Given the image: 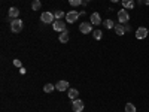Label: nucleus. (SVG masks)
<instances>
[{
	"label": "nucleus",
	"mask_w": 149,
	"mask_h": 112,
	"mask_svg": "<svg viewBox=\"0 0 149 112\" xmlns=\"http://www.w3.org/2000/svg\"><path fill=\"white\" fill-rule=\"evenodd\" d=\"M22 27H24V24H22V21L19 18H15V20L10 21V30H12V33H21Z\"/></svg>",
	"instance_id": "obj_1"
},
{
	"label": "nucleus",
	"mask_w": 149,
	"mask_h": 112,
	"mask_svg": "<svg viewBox=\"0 0 149 112\" xmlns=\"http://www.w3.org/2000/svg\"><path fill=\"white\" fill-rule=\"evenodd\" d=\"M118 21L121 24H127L130 21V15H128V12L127 9H119L118 10Z\"/></svg>",
	"instance_id": "obj_2"
},
{
	"label": "nucleus",
	"mask_w": 149,
	"mask_h": 112,
	"mask_svg": "<svg viewBox=\"0 0 149 112\" xmlns=\"http://www.w3.org/2000/svg\"><path fill=\"white\" fill-rule=\"evenodd\" d=\"M40 20H42L45 24H54L55 17H54V14H51V12H43V14L40 15Z\"/></svg>",
	"instance_id": "obj_3"
},
{
	"label": "nucleus",
	"mask_w": 149,
	"mask_h": 112,
	"mask_svg": "<svg viewBox=\"0 0 149 112\" xmlns=\"http://www.w3.org/2000/svg\"><path fill=\"white\" fill-rule=\"evenodd\" d=\"M79 32L84 33V34H88L93 32V24L88 22V21H85V22H81V26H79Z\"/></svg>",
	"instance_id": "obj_4"
},
{
	"label": "nucleus",
	"mask_w": 149,
	"mask_h": 112,
	"mask_svg": "<svg viewBox=\"0 0 149 112\" xmlns=\"http://www.w3.org/2000/svg\"><path fill=\"white\" fill-rule=\"evenodd\" d=\"M78 18H79V12L76 10H70L66 14V21H69V24H73L74 21H78Z\"/></svg>",
	"instance_id": "obj_5"
},
{
	"label": "nucleus",
	"mask_w": 149,
	"mask_h": 112,
	"mask_svg": "<svg viewBox=\"0 0 149 112\" xmlns=\"http://www.w3.org/2000/svg\"><path fill=\"white\" fill-rule=\"evenodd\" d=\"M72 109H73V112H82V111H84V102L81 100V99H76V100H73Z\"/></svg>",
	"instance_id": "obj_6"
},
{
	"label": "nucleus",
	"mask_w": 149,
	"mask_h": 112,
	"mask_svg": "<svg viewBox=\"0 0 149 112\" xmlns=\"http://www.w3.org/2000/svg\"><path fill=\"white\" fill-rule=\"evenodd\" d=\"M52 27H54L55 32H63V30H66V22L61 21V20H55L54 24H52Z\"/></svg>",
	"instance_id": "obj_7"
},
{
	"label": "nucleus",
	"mask_w": 149,
	"mask_h": 112,
	"mask_svg": "<svg viewBox=\"0 0 149 112\" xmlns=\"http://www.w3.org/2000/svg\"><path fill=\"white\" fill-rule=\"evenodd\" d=\"M55 88L58 90V91H67L69 90V82L67 81H57V84H55Z\"/></svg>",
	"instance_id": "obj_8"
},
{
	"label": "nucleus",
	"mask_w": 149,
	"mask_h": 112,
	"mask_svg": "<svg viewBox=\"0 0 149 112\" xmlns=\"http://www.w3.org/2000/svg\"><path fill=\"white\" fill-rule=\"evenodd\" d=\"M148 33H149V32H148L146 27H139L137 32H136V37H137V39H146Z\"/></svg>",
	"instance_id": "obj_9"
},
{
	"label": "nucleus",
	"mask_w": 149,
	"mask_h": 112,
	"mask_svg": "<svg viewBox=\"0 0 149 112\" xmlns=\"http://www.w3.org/2000/svg\"><path fill=\"white\" fill-rule=\"evenodd\" d=\"M103 21H102V17L98 12H94V14H91V24L93 26H100Z\"/></svg>",
	"instance_id": "obj_10"
},
{
	"label": "nucleus",
	"mask_w": 149,
	"mask_h": 112,
	"mask_svg": "<svg viewBox=\"0 0 149 112\" xmlns=\"http://www.w3.org/2000/svg\"><path fill=\"white\" fill-rule=\"evenodd\" d=\"M8 17L12 18V20L18 18V17H19V9H18V8H9V10H8Z\"/></svg>",
	"instance_id": "obj_11"
},
{
	"label": "nucleus",
	"mask_w": 149,
	"mask_h": 112,
	"mask_svg": "<svg viewBox=\"0 0 149 112\" xmlns=\"http://www.w3.org/2000/svg\"><path fill=\"white\" fill-rule=\"evenodd\" d=\"M115 33L118 34V36H124L127 32H125V29H124V24H115Z\"/></svg>",
	"instance_id": "obj_12"
},
{
	"label": "nucleus",
	"mask_w": 149,
	"mask_h": 112,
	"mask_svg": "<svg viewBox=\"0 0 149 112\" xmlns=\"http://www.w3.org/2000/svg\"><path fill=\"white\" fill-rule=\"evenodd\" d=\"M58 41H60L61 43L69 42V30H63V32H61V34H60V37H58Z\"/></svg>",
	"instance_id": "obj_13"
},
{
	"label": "nucleus",
	"mask_w": 149,
	"mask_h": 112,
	"mask_svg": "<svg viewBox=\"0 0 149 112\" xmlns=\"http://www.w3.org/2000/svg\"><path fill=\"white\" fill-rule=\"evenodd\" d=\"M69 93V99H72V100H76V99H78V96H79V91L76 90V88H69L67 90Z\"/></svg>",
	"instance_id": "obj_14"
},
{
	"label": "nucleus",
	"mask_w": 149,
	"mask_h": 112,
	"mask_svg": "<svg viewBox=\"0 0 149 112\" xmlns=\"http://www.w3.org/2000/svg\"><path fill=\"white\" fill-rule=\"evenodd\" d=\"M124 9H134V0H121Z\"/></svg>",
	"instance_id": "obj_15"
},
{
	"label": "nucleus",
	"mask_w": 149,
	"mask_h": 112,
	"mask_svg": "<svg viewBox=\"0 0 149 112\" xmlns=\"http://www.w3.org/2000/svg\"><path fill=\"white\" fill-rule=\"evenodd\" d=\"M54 90H55V85L54 84H45L43 85V91L45 93H52Z\"/></svg>",
	"instance_id": "obj_16"
},
{
	"label": "nucleus",
	"mask_w": 149,
	"mask_h": 112,
	"mask_svg": "<svg viewBox=\"0 0 149 112\" xmlns=\"http://www.w3.org/2000/svg\"><path fill=\"white\" fill-rule=\"evenodd\" d=\"M103 26H104L107 30H110V29H115V22L112 21V20H106V21H103Z\"/></svg>",
	"instance_id": "obj_17"
},
{
	"label": "nucleus",
	"mask_w": 149,
	"mask_h": 112,
	"mask_svg": "<svg viewBox=\"0 0 149 112\" xmlns=\"http://www.w3.org/2000/svg\"><path fill=\"white\" fill-rule=\"evenodd\" d=\"M93 36H94L95 41H100L102 37H103V32H102V30H94V32H93Z\"/></svg>",
	"instance_id": "obj_18"
},
{
	"label": "nucleus",
	"mask_w": 149,
	"mask_h": 112,
	"mask_svg": "<svg viewBox=\"0 0 149 112\" xmlns=\"http://www.w3.org/2000/svg\"><path fill=\"white\" fill-rule=\"evenodd\" d=\"M40 6H42V3L39 2V0H33V2H31V9H33V10L40 9Z\"/></svg>",
	"instance_id": "obj_19"
},
{
	"label": "nucleus",
	"mask_w": 149,
	"mask_h": 112,
	"mask_svg": "<svg viewBox=\"0 0 149 112\" xmlns=\"http://www.w3.org/2000/svg\"><path fill=\"white\" fill-rule=\"evenodd\" d=\"M54 17H55V20H61V18H63V17H66V14H64V12L63 10H55L54 12Z\"/></svg>",
	"instance_id": "obj_20"
},
{
	"label": "nucleus",
	"mask_w": 149,
	"mask_h": 112,
	"mask_svg": "<svg viewBox=\"0 0 149 112\" xmlns=\"http://www.w3.org/2000/svg\"><path fill=\"white\" fill-rule=\"evenodd\" d=\"M125 112H136V105L127 103V105H125Z\"/></svg>",
	"instance_id": "obj_21"
},
{
	"label": "nucleus",
	"mask_w": 149,
	"mask_h": 112,
	"mask_svg": "<svg viewBox=\"0 0 149 112\" xmlns=\"http://www.w3.org/2000/svg\"><path fill=\"white\" fill-rule=\"evenodd\" d=\"M69 3H70V6H79L84 3V0H69Z\"/></svg>",
	"instance_id": "obj_22"
},
{
	"label": "nucleus",
	"mask_w": 149,
	"mask_h": 112,
	"mask_svg": "<svg viewBox=\"0 0 149 112\" xmlns=\"http://www.w3.org/2000/svg\"><path fill=\"white\" fill-rule=\"evenodd\" d=\"M14 66H17V67H22V64H21V61H19V60H14Z\"/></svg>",
	"instance_id": "obj_23"
},
{
	"label": "nucleus",
	"mask_w": 149,
	"mask_h": 112,
	"mask_svg": "<svg viewBox=\"0 0 149 112\" xmlns=\"http://www.w3.org/2000/svg\"><path fill=\"white\" fill-rule=\"evenodd\" d=\"M124 29H125V32H130V30H131V26L127 22V24H124Z\"/></svg>",
	"instance_id": "obj_24"
},
{
	"label": "nucleus",
	"mask_w": 149,
	"mask_h": 112,
	"mask_svg": "<svg viewBox=\"0 0 149 112\" xmlns=\"http://www.w3.org/2000/svg\"><path fill=\"white\" fill-rule=\"evenodd\" d=\"M143 3H145L146 6H149V0H143Z\"/></svg>",
	"instance_id": "obj_25"
},
{
	"label": "nucleus",
	"mask_w": 149,
	"mask_h": 112,
	"mask_svg": "<svg viewBox=\"0 0 149 112\" xmlns=\"http://www.w3.org/2000/svg\"><path fill=\"white\" fill-rule=\"evenodd\" d=\"M112 3H118V2H121V0H110Z\"/></svg>",
	"instance_id": "obj_26"
},
{
	"label": "nucleus",
	"mask_w": 149,
	"mask_h": 112,
	"mask_svg": "<svg viewBox=\"0 0 149 112\" xmlns=\"http://www.w3.org/2000/svg\"><path fill=\"white\" fill-rule=\"evenodd\" d=\"M88 2H91V0H84V3H82V5H86Z\"/></svg>",
	"instance_id": "obj_27"
},
{
	"label": "nucleus",
	"mask_w": 149,
	"mask_h": 112,
	"mask_svg": "<svg viewBox=\"0 0 149 112\" xmlns=\"http://www.w3.org/2000/svg\"><path fill=\"white\" fill-rule=\"evenodd\" d=\"M137 2H142V0H137Z\"/></svg>",
	"instance_id": "obj_28"
}]
</instances>
